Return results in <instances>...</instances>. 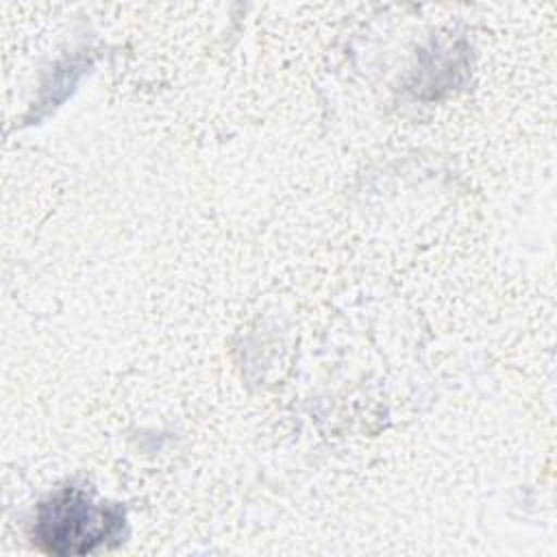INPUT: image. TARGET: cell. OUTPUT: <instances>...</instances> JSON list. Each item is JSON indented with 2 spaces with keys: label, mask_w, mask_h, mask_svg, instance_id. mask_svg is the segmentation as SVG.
I'll list each match as a JSON object with an SVG mask.
<instances>
[{
  "label": "cell",
  "mask_w": 557,
  "mask_h": 557,
  "mask_svg": "<svg viewBox=\"0 0 557 557\" xmlns=\"http://www.w3.org/2000/svg\"><path fill=\"white\" fill-rule=\"evenodd\" d=\"M124 516L85 487L67 485L39 505L35 540L54 555H85L120 535Z\"/></svg>",
  "instance_id": "6da1fadb"
}]
</instances>
